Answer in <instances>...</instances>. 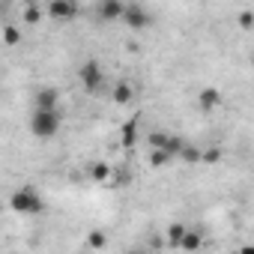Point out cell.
Returning <instances> with one entry per match:
<instances>
[{
  "label": "cell",
  "instance_id": "1",
  "mask_svg": "<svg viewBox=\"0 0 254 254\" xmlns=\"http://www.w3.org/2000/svg\"><path fill=\"white\" fill-rule=\"evenodd\" d=\"M63 123V114L57 108H36L33 117H30V132L39 138V141H51Z\"/></svg>",
  "mask_w": 254,
  "mask_h": 254
},
{
  "label": "cell",
  "instance_id": "2",
  "mask_svg": "<svg viewBox=\"0 0 254 254\" xmlns=\"http://www.w3.org/2000/svg\"><path fill=\"white\" fill-rule=\"evenodd\" d=\"M9 206H12L15 212H21V215H36V212H42V209H45V200H42V194H39L36 189L24 186V189L12 191Z\"/></svg>",
  "mask_w": 254,
  "mask_h": 254
},
{
  "label": "cell",
  "instance_id": "3",
  "mask_svg": "<svg viewBox=\"0 0 254 254\" xmlns=\"http://www.w3.org/2000/svg\"><path fill=\"white\" fill-rule=\"evenodd\" d=\"M78 78H81V84H84V90H87V93H99V90H102V84H105L102 66H99L96 60H87V63L78 69Z\"/></svg>",
  "mask_w": 254,
  "mask_h": 254
},
{
  "label": "cell",
  "instance_id": "4",
  "mask_svg": "<svg viewBox=\"0 0 254 254\" xmlns=\"http://www.w3.org/2000/svg\"><path fill=\"white\" fill-rule=\"evenodd\" d=\"M78 0H51L48 3V18L51 21H60V24H66V21H75L78 18Z\"/></svg>",
  "mask_w": 254,
  "mask_h": 254
},
{
  "label": "cell",
  "instance_id": "5",
  "mask_svg": "<svg viewBox=\"0 0 254 254\" xmlns=\"http://www.w3.org/2000/svg\"><path fill=\"white\" fill-rule=\"evenodd\" d=\"M120 21H126L132 30H144L153 18H150V12L141 6V3H129V6H123V15H120Z\"/></svg>",
  "mask_w": 254,
  "mask_h": 254
},
{
  "label": "cell",
  "instance_id": "6",
  "mask_svg": "<svg viewBox=\"0 0 254 254\" xmlns=\"http://www.w3.org/2000/svg\"><path fill=\"white\" fill-rule=\"evenodd\" d=\"M123 0H102L99 3V18L102 21H120V15H123Z\"/></svg>",
  "mask_w": 254,
  "mask_h": 254
},
{
  "label": "cell",
  "instance_id": "7",
  "mask_svg": "<svg viewBox=\"0 0 254 254\" xmlns=\"http://www.w3.org/2000/svg\"><path fill=\"white\" fill-rule=\"evenodd\" d=\"M57 102H60V96H57L54 87H39L36 96H33V105L36 108H57Z\"/></svg>",
  "mask_w": 254,
  "mask_h": 254
},
{
  "label": "cell",
  "instance_id": "8",
  "mask_svg": "<svg viewBox=\"0 0 254 254\" xmlns=\"http://www.w3.org/2000/svg\"><path fill=\"white\" fill-rule=\"evenodd\" d=\"M111 99H114L117 105H129V102L135 99V87H132L129 81H120V84H114V93H111Z\"/></svg>",
  "mask_w": 254,
  "mask_h": 254
},
{
  "label": "cell",
  "instance_id": "9",
  "mask_svg": "<svg viewBox=\"0 0 254 254\" xmlns=\"http://www.w3.org/2000/svg\"><path fill=\"white\" fill-rule=\"evenodd\" d=\"M218 102H221V93H218L215 87H206V90H200V96H197V105H200L203 111H215Z\"/></svg>",
  "mask_w": 254,
  "mask_h": 254
},
{
  "label": "cell",
  "instance_id": "10",
  "mask_svg": "<svg viewBox=\"0 0 254 254\" xmlns=\"http://www.w3.org/2000/svg\"><path fill=\"white\" fill-rule=\"evenodd\" d=\"M135 141H138V120H129V123L123 126V147H126V150H132Z\"/></svg>",
  "mask_w": 254,
  "mask_h": 254
},
{
  "label": "cell",
  "instance_id": "11",
  "mask_svg": "<svg viewBox=\"0 0 254 254\" xmlns=\"http://www.w3.org/2000/svg\"><path fill=\"white\" fill-rule=\"evenodd\" d=\"M200 242H203V239H200V233L186 227V233H183V239H180V248H183V251H197V248H200Z\"/></svg>",
  "mask_w": 254,
  "mask_h": 254
},
{
  "label": "cell",
  "instance_id": "12",
  "mask_svg": "<svg viewBox=\"0 0 254 254\" xmlns=\"http://www.w3.org/2000/svg\"><path fill=\"white\" fill-rule=\"evenodd\" d=\"M171 153L165 150V147H153V153H150V165L153 168H165V165H171Z\"/></svg>",
  "mask_w": 254,
  "mask_h": 254
},
{
  "label": "cell",
  "instance_id": "13",
  "mask_svg": "<svg viewBox=\"0 0 254 254\" xmlns=\"http://www.w3.org/2000/svg\"><path fill=\"white\" fill-rule=\"evenodd\" d=\"M177 156H180L186 165H197V162H200V150H197V147H191V144H183Z\"/></svg>",
  "mask_w": 254,
  "mask_h": 254
},
{
  "label": "cell",
  "instance_id": "14",
  "mask_svg": "<svg viewBox=\"0 0 254 254\" xmlns=\"http://www.w3.org/2000/svg\"><path fill=\"white\" fill-rule=\"evenodd\" d=\"M90 177H93V183H108V177H111V165H108V162H96V165L90 168Z\"/></svg>",
  "mask_w": 254,
  "mask_h": 254
},
{
  "label": "cell",
  "instance_id": "15",
  "mask_svg": "<svg viewBox=\"0 0 254 254\" xmlns=\"http://www.w3.org/2000/svg\"><path fill=\"white\" fill-rule=\"evenodd\" d=\"M183 233H186V224H171V227H168V242H171L174 248H180Z\"/></svg>",
  "mask_w": 254,
  "mask_h": 254
},
{
  "label": "cell",
  "instance_id": "16",
  "mask_svg": "<svg viewBox=\"0 0 254 254\" xmlns=\"http://www.w3.org/2000/svg\"><path fill=\"white\" fill-rule=\"evenodd\" d=\"M3 42H6V45H18V42H21V30L12 27V24H6V27H3Z\"/></svg>",
  "mask_w": 254,
  "mask_h": 254
},
{
  "label": "cell",
  "instance_id": "17",
  "mask_svg": "<svg viewBox=\"0 0 254 254\" xmlns=\"http://www.w3.org/2000/svg\"><path fill=\"white\" fill-rule=\"evenodd\" d=\"M183 144H186V141H183L180 135H171V132H168V141H165V150H168V153H171L174 159H177V153H180V147H183Z\"/></svg>",
  "mask_w": 254,
  "mask_h": 254
},
{
  "label": "cell",
  "instance_id": "18",
  "mask_svg": "<svg viewBox=\"0 0 254 254\" xmlns=\"http://www.w3.org/2000/svg\"><path fill=\"white\" fill-rule=\"evenodd\" d=\"M39 18H42V9H39L36 3H27V9H24V21H27V24H39Z\"/></svg>",
  "mask_w": 254,
  "mask_h": 254
},
{
  "label": "cell",
  "instance_id": "19",
  "mask_svg": "<svg viewBox=\"0 0 254 254\" xmlns=\"http://www.w3.org/2000/svg\"><path fill=\"white\" fill-rule=\"evenodd\" d=\"M87 245H90V248H105V245H108V236H105L102 230H93V233L87 236Z\"/></svg>",
  "mask_w": 254,
  "mask_h": 254
},
{
  "label": "cell",
  "instance_id": "20",
  "mask_svg": "<svg viewBox=\"0 0 254 254\" xmlns=\"http://www.w3.org/2000/svg\"><path fill=\"white\" fill-rule=\"evenodd\" d=\"M200 162H206V165H218V162H221V150H218V147L203 150V153H200Z\"/></svg>",
  "mask_w": 254,
  "mask_h": 254
},
{
  "label": "cell",
  "instance_id": "21",
  "mask_svg": "<svg viewBox=\"0 0 254 254\" xmlns=\"http://www.w3.org/2000/svg\"><path fill=\"white\" fill-rule=\"evenodd\" d=\"M239 27H242V30H251V27H254V15H251V9H242V12H239Z\"/></svg>",
  "mask_w": 254,
  "mask_h": 254
},
{
  "label": "cell",
  "instance_id": "22",
  "mask_svg": "<svg viewBox=\"0 0 254 254\" xmlns=\"http://www.w3.org/2000/svg\"><path fill=\"white\" fill-rule=\"evenodd\" d=\"M168 132H150V147H165Z\"/></svg>",
  "mask_w": 254,
  "mask_h": 254
},
{
  "label": "cell",
  "instance_id": "23",
  "mask_svg": "<svg viewBox=\"0 0 254 254\" xmlns=\"http://www.w3.org/2000/svg\"><path fill=\"white\" fill-rule=\"evenodd\" d=\"M0 212H3V203H0Z\"/></svg>",
  "mask_w": 254,
  "mask_h": 254
}]
</instances>
